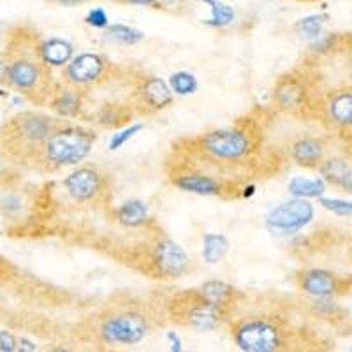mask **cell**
Segmentation results:
<instances>
[{
	"instance_id": "6da1fadb",
	"label": "cell",
	"mask_w": 352,
	"mask_h": 352,
	"mask_svg": "<svg viewBox=\"0 0 352 352\" xmlns=\"http://www.w3.org/2000/svg\"><path fill=\"white\" fill-rule=\"evenodd\" d=\"M94 136L80 129H65L55 132L46 143V157L53 164H76L90 153Z\"/></svg>"
},
{
	"instance_id": "7a4b0ae2",
	"label": "cell",
	"mask_w": 352,
	"mask_h": 352,
	"mask_svg": "<svg viewBox=\"0 0 352 352\" xmlns=\"http://www.w3.org/2000/svg\"><path fill=\"white\" fill-rule=\"evenodd\" d=\"M234 338L240 349L248 352H272L282 345L280 329L264 319H252L240 324Z\"/></svg>"
},
{
	"instance_id": "3957f363",
	"label": "cell",
	"mask_w": 352,
	"mask_h": 352,
	"mask_svg": "<svg viewBox=\"0 0 352 352\" xmlns=\"http://www.w3.org/2000/svg\"><path fill=\"white\" fill-rule=\"evenodd\" d=\"M148 331L144 317L134 312H124L109 317L100 326V335L109 344H138Z\"/></svg>"
},
{
	"instance_id": "277c9868",
	"label": "cell",
	"mask_w": 352,
	"mask_h": 352,
	"mask_svg": "<svg viewBox=\"0 0 352 352\" xmlns=\"http://www.w3.org/2000/svg\"><path fill=\"white\" fill-rule=\"evenodd\" d=\"M312 204L303 199H292L276 206L266 219V224L276 232H296L312 220Z\"/></svg>"
},
{
	"instance_id": "5b68a950",
	"label": "cell",
	"mask_w": 352,
	"mask_h": 352,
	"mask_svg": "<svg viewBox=\"0 0 352 352\" xmlns=\"http://www.w3.org/2000/svg\"><path fill=\"white\" fill-rule=\"evenodd\" d=\"M203 146L219 159H238L247 153L250 143L240 131H215L203 138Z\"/></svg>"
},
{
	"instance_id": "8992f818",
	"label": "cell",
	"mask_w": 352,
	"mask_h": 352,
	"mask_svg": "<svg viewBox=\"0 0 352 352\" xmlns=\"http://www.w3.org/2000/svg\"><path fill=\"white\" fill-rule=\"evenodd\" d=\"M155 264L164 275L178 276L187 270L188 259L180 245L164 240L155 247Z\"/></svg>"
},
{
	"instance_id": "52a82bcc",
	"label": "cell",
	"mask_w": 352,
	"mask_h": 352,
	"mask_svg": "<svg viewBox=\"0 0 352 352\" xmlns=\"http://www.w3.org/2000/svg\"><path fill=\"white\" fill-rule=\"evenodd\" d=\"M184 316L187 317V324L192 328L201 329V331H208L219 326L220 317H222V307L208 303L206 300L197 294V300L192 301V307L187 305L185 307Z\"/></svg>"
},
{
	"instance_id": "ba28073f",
	"label": "cell",
	"mask_w": 352,
	"mask_h": 352,
	"mask_svg": "<svg viewBox=\"0 0 352 352\" xmlns=\"http://www.w3.org/2000/svg\"><path fill=\"white\" fill-rule=\"evenodd\" d=\"M100 184L102 182H100L99 173L88 168L78 169L65 180L69 194L78 201H88L96 197L100 192Z\"/></svg>"
},
{
	"instance_id": "9c48e42d",
	"label": "cell",
	"mask_w": 352,
	"mask_h": 352,
	"mask_svg": "<svg viewBox=\"0 0 352 352\" xmlns=\"http://www.w3.org/2000/svg\"><path fill=\"white\" fill-rule=\"evenodd\" d=\"M102 71H104V60L99 55L85 53V55H80L69 64L67 76L72 83L83 85L96 81L102 74Z\"/></svg>"
},
{
	"instance_id": "30bf717a",
	"label": "cell",
	"mask_w": 352,
	"mask_h": 352,
	"mask_svg": "<svg viewBox=\"0 0 352 352\" xmlns=\"http://www.w3.org/2000/svg\"><path fill=\"white\" fill-rule=\"evenodd\" d=\"M14 87L23 88V90H30L39 83L41 69L39 65L34 64L30 60H14L11 65H8V74Z\"/></svg>"
},
{
	"instance_id": "8fae6325",
	"label": "cell",
	"mask_w": 352,
	"mask_h": 352,
	"mask_svg": "<svg viewBox=\"0 0 352 352\" xmlns=\"http://www.w3.org/2000/svg\"><path fill=\"white\" fill-rule=\"evenodd\" d=\"M301 289L312 296H331L336 289V280L331 273L312 270L301 276Z\"/></svg>"
},
{
	"instance_id": "7c38bea8",
	"label": "cell",
	"mask_w": 352,
	"mask_h": 352,
	"mask_svg": "<svg viewBox=\"0 0 352 352\" xmlns=\"http://www.w3.org/2000/svg\"><path fill=\"white\" fill-rule=\"evenodd\" d=\"M176 187L184 188L187 192L203 194V196H210V194H219L220 185L217 184L213 178L204 175H185L176 178Z\"/></svg>"
},
{
	"instance_id": "4fadbf2b",
	"label": "cell",
	"mask_w": 352,
	"mask_h": 352,
	"mask_svg": "<svg viewBox=\"0 0 352 352\" xmlns=\"http://www.w3.org/2000/svg\"><path fill=\"white\" fill-rule=\"evenodd\" d=\"M41 56L46 64L64 65L71 60L72 46L67 41L50 39L41 46Z\"/></svg>"
},
{
	"instance_id": "5bb4252c",
	"label": "cell",
	"mask_w": 352,
	"mask_h": 352,
	"mask_svg": "<svg viewBox=\"0 0 352 352\" xmlns=\"http://www.w3.org/2000/svg\"><path fill=\"white\" fill-rule=\"evenodd\" d=\"M320 173L324 176L326 180L331 182L335 185H340V187L351 190V164L344 159H331L328 162L322 164Z\"/></svg>"
},
{
	"instance_id": "9a60e30c",
	"label": "cell",
	"mask_w": 352,
	"mask_h": 352,
	"mask_svg": "<svg viewBox=\"0 0 352 352\" xmlns=\"http://www.w3.org/2000/svg\"><path fill=\"white\" fill-rule=\"evenodd\" d=\"M141 92H143L144 100L150 106H153V108H164V106H168L173 100L168 85L162 80H159V78H150V80H146Z\"/></svg>"
},
{
	"instance_id": "2e32d148",
	"label": "cell",
	"mask_w": 352,
	"mask_h": 352,
	"mask_svg": "<svg viewBox=\"0 0 352 352\" xmlns=\"http://www.w3.org/2000/svg\"><path fill=\"white\" fill-rule=\"evenodd\" d=\"M324 148L317 140H301L292 146V157L301 166H314L322 159Z\"/></svg>"
},
{
	"instance_id": "e0dca14e",
	"label": "cell",
	"mask_w": 352,
	"mask_h": 352,
	"mask_svg": "<svg viewBox=\"0 0 352 352\" xmlns=\"http://www.w3.org/2000/svg\"><path fill=\"white\" fill-rule=\"evenodd\" d=\"M52 122L48 118H44V116H28L20 125L23 138L30 141L48 140L50 134H52Z\"/></svg>"
},
{
	"instance_id": "ac0fdd59",
	"label": "cell",
	"mask_w": 352,
	"mask_h": 352,
	"mask_svg": "<svg viewBox=\"0 0 352 352\" xmlns=\"http://www.w3.org/2000/svg\"><path fill=\"white\" fill-rule=\"evenodd\" d=\"M326 190L324 182L320 178H303V176H294L289 182V192L294 194L298 197H317L322 196Z\"/></svg>"
},
{
	"instance_id": "d6986e66",
	"label": "cell",
	"mask_w": 352,
	"mask_h": 352,
	"mask_svg": "<svg viewBox=\"0 0 352 352\" xmlns=\"http://www.w3.org/2000/svg\"><path fill=\"white\" fill-rule=\"evenodd\" d=\"M232 287L231 285L224 284V282H206V284L201 287L199 291V296L203 298V300H206L208 303L212 305H217V307H224L226 303H229L231 301V296H232Z\"/></svg>"
},
{
	"instance_id": "ffe728a7",
	"label": "cell",
	"mask_w": 352,
	"mask_h": 352,
	"mask_svg": "<svg viewBox=\"0 0 352 352\" xmlns=\"http://www.w3.org/2000/svg\"><path fill=\"white\" fill-rule=\"evenodd\" d=\"M148 217V208L146 204L141 203V201H129V203L122 204L120 210H118V219L124 226L129 228H136L141 226Z\"/></svg>"
},
{
	"instance_id": "44dd1931",
	"label": "cell",
	"mask_w": 352,
	"mask_h": 352,
	"mask_svg": "<svg viewBox=\"0 0 352 352\" xmlns=\"http://www.w3.org/2000/svg\"><path fill=\"white\" fill-rule=\"evenodd\" d=\"M228 252V240L222 234H206L204 236L203 256L210 264L219 263Z\"/></svg>"
},
{
	"instance_id": "7402d4cb",
	"label": "cell",
	"mask_w": 352,
	"mask_h": 352,
	"mask_svg": "<svg viewBox=\"0 0 352 352\" xmlns=\"http://www.w3.org/2000/svg\"><path fill=\"white\" fill-rule=\"evenodd\" d=\"M276 97H278V102L284 108H296V106H300L301 99H303V90H301V87L296 81L289 80L278 87Z\"/></svg>"
},
{
	"instance_id": "603a6c76",
	"label": "cell",
	"mask_w": 352,
	"mask_h": 352,
	"mask_svg": "<svg viewBox=\"0 0 352 352\" xmlns=\"http://www.w3.org/2000/svg\"><path fill=\"white\" fill-rule=\"evenodd\" d=\"M331 116L338 124L349 125L352 120V96L340 94L331 100Z\"/></svg>"
},
{
	"instance_id": "cb8c5ba5",
	"label": "cell",
	"mask_w": 352,
	"mask_h": 352,
	"mask_svg": "<svg viewBox=\"0 0 352 352\" xmlns=\"http://www.w3.org/2000/svg\"><path fill=\"white\" fill-rule=\"evenodd\" d=\"M53 108L58 113H62V115H76L78 109H80V96H78L76 90H72V88L62 90V92L56 96L55 102H53Z\"/></svg>"
},
{
	"instance_id": "d4e9b609",
	"label": "cell",
	"mask_w": 352,
	"mask_h": 352,
	"mask_svg": "<svg viewBox=\"0 0 352 352\" xmlns=\"http://www.w3.org/2000/svg\"><path fill=\"white\" fill-rule=\"evenodd\" d=\"M208 6H212V20L208 21V25H213V27H222V25H228L229 21H232L234 18V11H232L229 6L222 4L219 0H203Z\"/></svg>"
},
{
	"instance_id": "484cf974",
	"label": "cell",
	"mask_w": 352,
	"mask_h": 352,
	"mask_svg": "<svg viewBox=\"0 0 352 352\" xmlns=\"http://www.w3.org/2000/svg\"><path fill=\"white\" fill-rule=\"evenodd\" d=\"M106 36H108V39L120 44H136L141 39V32L131 27H125V25H113L108 28Z\"/></svg>"
},
{
	"instance_id": "4316f807",
	"label": "cell",
	"mask_w": 352,
	"mask_h": 352,
	"mask_svg": "<svg viewBox=\"0 0 352 352\" xmlns=\"http://www.w3.org/2000/svg\"><path fill=\"white\" fill-rule=\"evenodd\" d=\"M171 87L176 94L180 96H187V94H192L197 88L196 78L188 72H176L171 76Z\"/></svg>"
},
{
	"instance_id": "83f0119b",
	"label": "cell",
	"mask_w": 352,
	"mask_h": 352,
	"mask_svg": "<svg viewBox=\"0 0 352 352\" xmlns=\"http://www.w3.org/2000/svg\"><path fill=\"white\" fill-rule=\"evenodd\" d=\"M326 16H308L305 20H301L298 23V30L303 34L308 39H317L320 36V28H322V23H324Z\"/></svg>"
},
{
	"instance_id": "f1b7e54d",
	"label": "cell",
	"mask_w": 352,
	"mask_h": 352,
	"mask_svg": "<svg viewBox=\"0 0 352 352\" xmlns=\"http://www.w3.org/2000/svg\"><path fill=\"white\" fill-rule=\"evenodd\" d=\"M320 204L324 206V208L331 210V212H336L338 215H351L352 206L351 203H345V201H338V199H320Z\"/></svg>"
},
{
	"instance_id": "f546056e",
	"label": "cell",
	"mask_w": 352,
	"mask_h": 352,
	"mask_svg": "<svg viewBox=\"0 0 352 352\" xmlns=\"http://www.w3.org/2000/svg\"><path fill=\"white\" fill-rule=\"evenodd\" d=\"M141 127H143V125L136 124V125H134V127H129V129H125V131H122L120 134H116V136L113 138V141H111V150L120 148V146L125 143V141L131 140L132 136H136V132L141 131Z\"/></svg>"
},
{
	"instance_id": "4dcf8cb0",
	"label": "cell",
	"mask_w": 352,
	"mask_h": 352,
	"mask_svg": "<svg viewBox=\"0 0 352 352\" xmlns=\"http://www.w3.org/2000/svg\"><path fill=\"white\" fill-rule=\"evenodd\" d=\"M87 23H90L92 27H97V28L108 27V14H106L102 9H94V11L88 12Z\"/></svg>"
},
{
	"instance_id": "1f68e13d",
	"label": "cell",
	"mask_w": 352,
	"mask_h": 352,
	"mask_svg": "<svg viewBox=\"0 0 352 352\" xmlns=\"http://www.w3.org/2000/svg\"><path fill=\"white\" fill-rule=\"evenodd\" d=\"M16 338L11 335L9 331H0V351L2 352H12L16 351Z\"/></svg>"
},
{
	"instance_id": "d6a6232c",
	"label": "cell",
	"mask_w": 352,
	"mask_h": 352,
	"mask_svg": "<svg viewBox=\"0 0 352 352\" xmlns=\"http://www.w3.org/2000/svg\"><path fill=\"white\" fill-rule=\"evenodd\" d=\"M168 338L173 342V351H180V340H178V336L175 333H168Z\"/></svg>"
},
{
	"instance_id": "836d02e7",
	"label": "cell",
	"mask_w": 352,
	"mask_h": 352,
	"mask_svg": "<svg viewBox=\"0 0 352 352\" xmlns=\"http://www.w3.org/2000/svg\"><path fill=\"white\" fill-rule=\"evenodd\" d=\"M20 351H36V345H34L32 342L21 340L20 342Z\"/></svg>"
},
{
	"instance_id": "e575fe53",
	"label": "cell",
	"mask_w": 352,
	"mask_h": 352,
	"mask_svg": "<svg viewBox=\"0 0 352 352\" xmlns=\"http://www.w3.org/2000/svg\"><path fill=\"white\" fill-rule=\"evenodd\" d=\"M6 74H8V64L4 60H0V81L4 80Z\"/></svg>"
},
{
	"instance_id": "d590c367",
	"label": "cell",
	"mask_w": 352,
	"mask_h": 352,
	"mask_svg": "<svg viewBox=\"0 0 352 352\" xmlns=\"http://www.w3.org/2000/svg\"><path fill=\"white\" fill-rule=\"evenodd\" d=\"M132 4H153L155 0H129Z\"/></svg>"
}]
</instances>
